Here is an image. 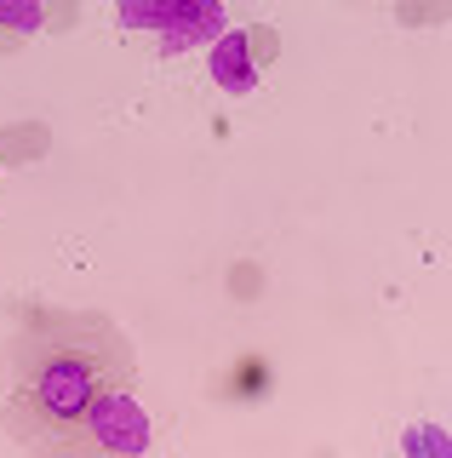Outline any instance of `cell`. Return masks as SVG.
I'll return each instance as SVG.
<instances>
[{"label": "cell", "mask_w": 452, "mask_h": 458, "mask_svg": "<svg viewBox=\"0 0 452 458\" xmlns=\"http://www.w3.org/2000/svg\"><path fill=\"white\" fill-rule=\"evenodd\" d=\"M115 384H132V350L104 315L40 310L12 355L6 429L29 447L69 453L87 407Z\"/></svg>", "instance_id": "1"}, {"label": "cell", "mask_w": 452, "mask_h": 458, "mask_svg": "<svg viewBox=\"0 0 452 458\" xmlns=\"http://www.w3.org/2000/svg\"><path fill=\"white\" fill-rule=\"evenodd\" d=\"M223 0H183L178 6V18L161 29V57H178V52H189V47H212V40L223 35Z\"/></svg>", "instance_id": "3"}, {"label": "cell", "mask_w": 452, "mask_h": 458, "mask_svg": "<svg viewBox=\"0 0 452 458\" xmlns=\"http://www.w3.org/2000/svg\"><path fill=\"white\" fill-rule=\"evenodd\" d=\"M149 441H155L149 407L132 395V384H115V390H104L87 407V419H80L69 453H144Z\"/></svg>", "instance_id": "2"}, {"label": "cell", "mask_w": 452, "mask_h": 458, "mask_svg": "<svg viewBox=\"0 0 452 458\" xmlns=\"http://www.w3.org/2000/svg\"><path fill=\"white\" fill-rule=\"evenodd\" d=\"M40 23H46L40 0H0V29H12V35H35Z\"/></svg>", "instance_id": "6"}, {"label": "cell", "mask_w": 452, "mask_h": 458, "mask_svg": "<svg viewBox=\"0 0 452 458\" xmlns=\"http://www.w3.org/2000/svg\"><path fill=\"white\" fill-rule=\"evenodd\" d=\"M178 6L183 0H121V23L126 29H155V35H161V29L178 18Z\"/></svg>", "instance_id": "5"}, {"label": "cell", "mask_w": 452, "mask_h": 458, "mask_svg": "<svg viewBox=\"0 0 452 458\" xmlns=\"http://www.w3.org/2000/svg\"><path fill=\"white\" fill-rule=\"evenodd\" d=\"M406 453H435V458H441L447 441L435 436V429H406Z\"/></svg>", "instance_id": "7"}, {"label": "cell", "mask_w": 452, "mask_h": 458, "mask_svg": "<svg viewBox=\"0 0 452 458\" xmlns=\"http://www.w3.org/2000/svg\"><path fill=\"white\" fill-rule=\"evenodd\" d=\"M206 69H212V81H218L223 92H235V98L258 92V64H252V35L247 29H223V35L212 40Z\"/></svg>", "instance_id": "4"}]
</instances>
